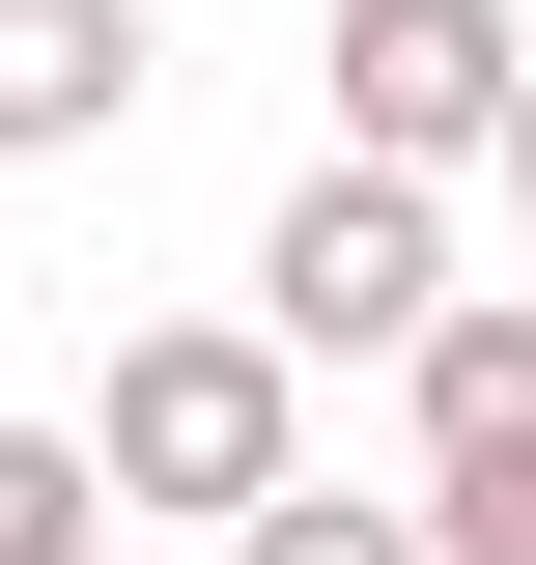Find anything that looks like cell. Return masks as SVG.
I'll return each instance as SVG.
<instances>
[{
	"mask_svg": "<svg viewBox=\"0 0 536 565\" xmlns=\"http://www.w3.org/2000/svg\"><path fill=\"white\" fill-rule=\"evenodd\" d=\"M85 452H114V509L255 537V509L311 481V340H282V311H141V340H114V396H85Z\"/></svg>",
	"mask_w": 536,
	"mask_h": 565,
	"instance_id": "6da1fadb",
	"label": "cell"
},
{
	"mask_svg": "<svg viewBox=\"0 0 536 565\" xmlns=\"http://www.w3.org/2000/svg\"><path fill=\"white\" fill-rule=\"evenodd\" d=\"M255 311H282L311 367H424V340L480 311V282H452V170L311 141V170H282V226H255Z\"/></svg>",
	"mask_w": 536,
	"mask_h": 565,
	"instance_id": "7a4b0ae2",
	"label": "cell"
},
{
	"mask_svg": "<svg viewBox=\"0 0 536 565\" xmlns=\"http://www.w3.org/2000/svg\"><path fill=\"white\" fill-rule=\"evenodd\" d=\"M536 114V0H339V141L367 170H508Z\"/></svg>",
	"mask_w": 536,
	"mask_h": 565,
	"instance_id": "3957f363",
	"label": "cell"
},
{
	"mask_svg": "<svg viewBox=\"0 0 536 565\" xmlns=\"http://www.w3.org/2000/svg\"><path fill=\"white\" fill-rule=\"evenodd\" d=\"M396 452H424V537H452V565H536V311H508V282L396 367Z\"/></svg>",
	"mask_w": 536,
	"mask_h": 565,
	"instance_id": "277c9868",
	"label": "cell"
},
{
	"mask_svg": "<svg viewBox=\"0 0 536 565\" xmlns=\"http://www.w3.org/2000/svg\"><path fill=\"white\" fill-rule=\"evenodd\" d=\"M141 85H170V29H141V0H0V170H85Z\"/></svg>",
	"mask_w": 536,
	"mask_h": 565,
	"instance_id": "5b68a950",
	"label": "cell"
},
{
	"mask_svg": "<svg viewBox=\"0 0 536 565\" xmlns=\"http://www.w3.org/2000/svg\"><path fill=\"white\" fill-rule=\"evenodd\" d=\"M141 509H114V452L85 424H0V565H114Z\"/></svg>",
	"mask_w": 536,
	"mask_h": 565,
	"instance_id": "8992f818",
	"label": "cell"
},
{
	"mask_svg": "<svg viewBox=\"0 0 536 565\" xmlns=\"http://www.w3.org/2000/svg\"><path fill=\"white\" fill-rule=\"evenodd\" d=\"M226 565H452V537H424V481H282Z\"/></svg>",
	"mask_w": 536,
	"mask_h": 565,
	"instance_id": "52a82bcc",
	"label": "cell"
},
{
	"mask_svg": "<svg viewBox=\"0 0 536 565\" xmlns=\"http://www.w3.org/2000/svg\"><path fill=\"white\" fill-rule=\"evenodd\" d=\"M480 199H508V226H536V114H508V170H480Z\"/></svg>",
	"mask_w": 536,
	"mask_h": 565,
	"instance_id": "ba28073f",
	"label": "cell"
}]
</instances>
